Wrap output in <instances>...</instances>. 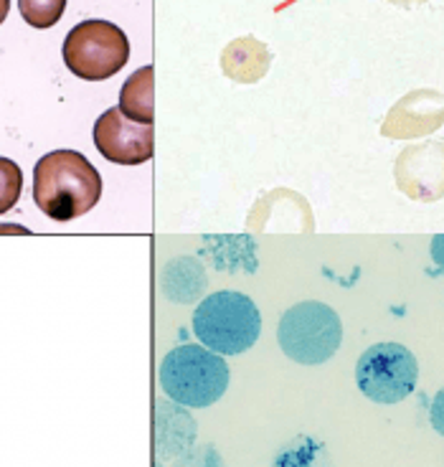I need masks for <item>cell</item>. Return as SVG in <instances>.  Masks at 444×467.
I'll return each instance as SVG.
<instances>
[{
  "label": "cell",
  "mask_w": 444,
  "mask_h": 467,
  "mask_svg": "<svg viewBox=\"0 0 444 467\" xmlns=\"http://www.w3.org/2000/svg\"><path fill=\"white\" fill-rule=\"evenodd\" d=\"M158 376L165 397L188 409L213 407L232 381L226 358L196 343H183L168 350Z\"/></svg>",
  "instance_id": "2"
},
{
  "label": "cell",
  "mask_w": 444,
  "mask_h": 467,
  "mask_svg": "<svg viewBox=\"0 0 444 467\" xmlns=\"http://www.w3.org/2000/svg\"><path fill=\"white\" fill-rule=\"evenodd\" d=\"M102 175L82 152H46L34 168V201L54 222H74L99 203Z\"/></svg>",
  "instance_id": "1"
},
{
  "label": "cell",
  "mask_w": 444,
  "mask_h": 467,
  "mask_svg": "<svg viewBox=\"0 0 444 467\" xmlns=\"http://www.w3.org/2000/svg\"><path fill=\"white\" fill-rule=\"evenodd\" d=\"M61 57L74 77L87 82H105L125 69L129 61V41L119 26L89 18L67 34Z\"/></svg>",
  "instance_id": "5"
},
{
  "label": "cell",
  "mask_w": 444,
  "mask_h": 467,
  "mask_svg": "<svg viewBox=\"0 0 444 467\" xmlns=\"http://www.w3.org/2000/svg\"><path fill=\"white\" fill-rule=\"evenodd\" d=\"M391 3H397V5H414V3H424V0H391Z\"/></svg>",
  "instance_id": "21"
},
{
  "label": "cell",
  "mask_w": 444,
  "mask_h": 467,
  "mask_svg": "<svg viewBox=\"0 0 444 467\" xmlns=\"http://www.w3.org/2000/svg\"><path fill=\"white\" fill-rule=\"evenodd\" d=\"M155 467H160V462H155Z\"/></svg>",
  "instance_id": "22"
},
{
  "label": "cell",
  "mask_w": 444,
  "mask_h": 467,
  "mask_svg": "<svg viewBox=\"0 0 444 467\" xmlns=\"http://www.w3.org/2000/svg\"><path fill=\"white\" fill-rule=\"evenodd\" d=\"M94 145L109 163L142 165L152 158L155 130L152 125L132 122L119 107H112L94 122Z\"/></svg>",
  "instance_id": "7"
},
{
  "label": "cell",
  "mask_w": 444,
  "mask_h": 467,
  "mask_svg": "<svg viewBox=\"0 0 444 467\" xmlns=\"http://www.w3.org/2000/svg\"><path fill=\"white\" fill-rule=\"evenodd\" d=\"M119 109L132 122L152 125L155 119V69L152 67H140L138 71H132V77L125 79L119 89Z\"/></svg>",
  "instance_id": "12"
},
{
  "label": "cell",
  "mask_w": 444,
  "mask_h": 467,
  "mask_svg": "<svg viewBox=\"0 0 444 467\" xmlns=\"http://www.w3.org/2000/svg\"><path fill=\"white\" fill-rule=\"evenodd\" d=\"M272 467H333L327 447L313 434H297L294 440L282 444Z\"/></svg>",
  "instance_id": "13"
},
{
  "label": "cell",
  "mask_w": 444,
  "mask_h": 467,
  "mask_svg": "<svg viewBox=\"0 0 444 467\" xmlns=\"http://www.w3.org/2000/svg\"><path fill=\"white\" fill-rule=\"evenodd\" d=\"M429 424H432L434 432L444 437V389L434 394L432 404H429Z\"/></svg>",
  "instance_id": "17"
},
{
  "label": "cell",
  "mask_w": 444,
  "mask_h": 467,
  "mask_svg": "<svg viewBox=\"0 0 444 467\" xmlns=\"http://www.w3.org/2000/svg\"><path fill=\"white\" fill-rule=\"evenodd\" d=\"M269 61H272L269 48L257 38L246 36L223 48L222 67L234 82H257L267 74Z\"/></svg>",
  "instance_id": "11"
},
{
  "label": "cell",
  "mask_w": 444,
  "mask_h": 467,
  "mask_svg": "<svg viewBox=\"0 0 444 467\" xmlns=\"http://www.w3.org/2000/svg\"><path fill=\"white\" fill-rule=\"evenodd\" d=\"M21 193H24V171L11 158H0V213H8L18 203Z\"/></svg>",
  "instance_id": "15"
},
{
  "label": "cell",
  "mask_w": 444,
  "mask_h": 467,
  "mask_svg": "<svg viewBox=\"0 0 444 467\" xmlns=\"http://www.w3.org/2000/svg\"><path fill=\"white\" fill-rule=\"evenodd\" d=\"M13 232V234H31L26 226H18V223H0V234Z\"/></svg>",
  "instance_id": "19"
},
{
  "label": "cell",
  "mask_w": 444,
  "mask_h": 467,
  "mask_svg": "<svg viewBox=\"0 0 444 467\" xmlns=\"http://www.w3.org/2000/svg\"><path fill=\"white\" fill-rule=\"evenodd\" d=\"M444 122V94L434 89H417L391 107L384 122L388 138H417L427 135Z\"/></svg>",
  "instance_id": "9"
},
{
  "label": "cell",
  "mask_w": 444,
  "mask_h": 467,
  "mask_svg": "<svg viewBox=\"0 0 444 467\" xmlns=\"http://www.w3.org/2000/svg\"><path fill=\"white\" fill-rule=\"evenodd\" d=\"M419 381L417 356L401 343H376L356 363V384L374 404H398L414 394Z\"/></svg>",
  "instance_id": "6"
},
{
  "label": "cell",
  "mask_w": 444,
  "mask_h": 467,
  "mask_svg": "<svg viewBox=\"0 0 444 467\" xmlns=\"http://www.w3.org/2000/svg\"><path fill=\"white\" fill-rule=\"evenodd\" d=\"M398 186L411 199L432 201L444 196V145L424 142L404 150L397 163Z\"/></svg>",
  "instance_id": "8"
},
{
  "label": "cell",
  "mask_w": 444,
  "mask_h": 467,
  "mask_svg": "<svg viewBox=\"0 0 444 467\" xmlns=\"http://www.w3.org/2000/svg\"><path fill=\"white\" fill-rule=\"evenodd\" d=\"M429 254H432V262L437 265V269L444 272V234H437L429 244Z\"/></svg>",
  "instance_id": "18"
},
{
  "label": "cell",
  "mask_w": 444,
  "mask_h": 467,
  "mask_svg": "<svg viewBox=\"0 0 444 467\" xmlns=\"http://www.w3.org/2000/svg\"><path fill=\"white\" fill-rule=\"evenodd\" d=\"M277 343L290 361L300 366H320L338 353L343 343V323L330 305L305 300L282 313Z\"/></svg>",
  "instance_id": "4"
},
{
  "label": "cell",
  "mask_w": 444,
  "mask_h": 467,
  "mask_svg": "<svg viewBox=\"0 0 444 467\" xmlns=\"http://www.w3.org/2000/svg\"><path fill=\"white\" fill-rule=\"evenodd\" d=\"M193 333L219 356H239L259 340L262 316L254 300L236 290L206 295L193 313Z\"/></svg>",
  "instance_id": "3"
},
{
  "label": "cell",
  "mask_w": 444,
  "mask_h": 467,
  "mask_svg": "<svg viewBox=\"0 0 444 467\" xmlns=\"http://www.w3.org/2000/svg\"><path fill=\"white\" fill-rule=\"evenodd\" d=\"M8 11H11V0H0V24L8 18Z\"/></svg>",
  "instance_id": "20"
},
{
  "label": "cell",
  "mask_w": 444,
  "mask_h": 467,
  "mask_svg": "<svg viewBox=\"0 0 444 467\" xmlns=\"http://www.w3.org/2000/svg\"><path fill=\"white\" fill-rule=\"evenodd\" d=\"M18 11L26 24L38 31H46L61 21L67 11V0H18Z\"/></svg>",
  "instance_id": "14"
},
{
  "label": "cell",
  "mask_w": 444,
  "mask_h": 467,
  "mask_svg": "<svg viewBox=\"0 0 444 467\" xmlns=\"http://www.w3.org/2000/svg\"><path fill=\"white\" fill-rule=\"evenodd\" d=\"M173 467H223V460L213 444H193L188 452L176 457Z\"/></svg>",
  "instance_id": "16"
},
{
  "label": "cell",
  "mask_w": 444,
  "mask_h": 467,
  "mask_svg": "<svg viewBox=\"0 0 444 467\" xmlns=\"http://www.w3.org/2000/svg\"><path fill=\"white\" fill-rule=\"evenodd\" d=\"M199 437V424L191 411L173 399H158L152 414V447L160 460H176L188 452Z\"/></svg>",
  "instance_id": "10"
}]
</instances>
